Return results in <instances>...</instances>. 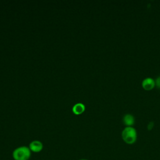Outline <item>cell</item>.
<instances>
[{"mask_svg":"<svg viewBox=\"0 0 160 160\" xmlns=\"http://www.w3.org/2000/svg\"><path fill=\"white\" fill-rule=\"evenodd\" d=\"M121 135L123 141L129 144L134 143L137 139L136 130L132 126L125 127L122 131Z\"/></svg>","mask_w":160,"mask_h":160,"instance_id":"cell-1","label":"cell"},{"mask_svg":"<svg viewBox=\"0 0 160 160\" xmlns=\"http://www.w3.org/2000/svg\"><path fill=\"white\" fill-rule=\"evenodd\" d=\"M31 155V151L29 147L19 146L12 152V158L14 160H29Z\"/></svg>","mask_w":160,"mask_h":160,"instance_id":"cell-2","label":"cell"},{"mask_svg":"<svg viewBox=\"0 0 160 160\" xmlns=\"http://www.w3.org/2000/svg\"><path fill=\"white\" fill-rule=\"evenodd\" d=\"M29 148L31 152H39L43 149L42 143L38 140H34L30 142L29 145Z\"/></svg>","mask_w":160,"mask_h":160,"instance_id":"cell-3","label":"cell"},{"mask_svg":"<svg viewBox=\"0 0 160 160\" xmlns=\"http://www.w3.org/2000/svg\"><path fill=\"white\" fill-rule=\"evenodd\" d=\"M142 86L145 90H151L155 86V81L152 78H146L142 80Z\"/></svg>","mask_w":160,"mask_h":160,"instance_id":"cell-4","label":"cell"},{"mask_svg":"<svg viewBox=\"0 0 160 160\" xmlns=\"http://www.w3.org/2000/svg\"><path fill=\"white\" fill-rule=\"evenodd\" d=\"M123 123L126 125V126H132L135 122L134 116L131 114H126L123 116L122 118Z\"/></svg>","mask_w":160,"mask_h":160,"instance_id":"cell-5","label":"cell"},{"mask_svg":"<svg viewBox=\"0 0 160 160\" xmlns=\"http://www.w3.org/2000/svg\"><path fill=\"white\" fill-rule=\"evenodd\" d=\"M72 112L75 114L79 115V114H81V113H82L84 111L85 106H84V104H82L81 102H78V103L75 104L73 106V107L72 108Z\"/></svg>","mask_w":160,"mask_h":160,"instance_id":"cell-6","label":"cell"},{"mask_svg":"<svg viewBox=\"0 0 160 160\" xmlns=\"http://www.w3.org/2000/svg\"><path fill=\"white\" fill-rule=\"evenodd\" d=\"M155 85L160 89V76H158L155 80Z\"/></svg>","mask_w":160,"mask_h":160,"instance_id":"cell-7","label":"cell"},{"mask_svg":"<svg viewBox=\"0 0 160 160\" xmlns=\"http://www.w3.org/2000/svg\"><path fill=\"white\" fill-rule=\"evenodd\" d=\"M154 126V122H149V124H148V129H149V130H151L152 128V127Z\"/></svg>","mask_w":160,"mask_h":160,"instance_id":"cell-8","label":"cell"},{"mask_svg":"<svg viewBox=\"0 0 160 160\" xmlns=\"http://www.w3.org/2000/svg\"><path fill=\"white\" fill-rule=\"evenodd\" d=\"M79 160H88V159H79Z\"/></svg>","mask_w":160,"mask_h":160,"instance_id":"cell-9","label":"cell"}]
</instances>
